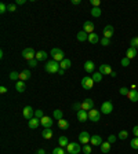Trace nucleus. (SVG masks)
<instances>
[{"label":"nucleus","instance_id":"obj_6","mask_svg":"<svg viewBox=\"0 0 138 154\" xmlns=\"http://www.w3.org/2000/svg\"><path fill=\"white\" fill-rule=\"evenodd\" d=\"M82 87L84 90H91V88L94 87V80H93V77H83Z\"/></svg>","mask_w":138,"mask_h":154},{"label":"nucleus","instance_id":"obj_24","mask_svg":"<svg viewBox=\"0 0 138 154\" xmlns=\"http://www.w3.org/2000/svg\"><path fill=\"white\" fill-rule=\"evenodd\" d=\"M88 41L91 44H97L98 41H101V40H100V37H98L97 33H90V35H88Z\"/></svg>","mask_w":138,"mask_h":154},{"label":"nucleus","instance_id":"obj_1","mask_svg":"<svg viewBox=\"0 0 138 154\" xmlns=\"http://www.w3.org/2000/svg\"><path fill=\"white\" fill-rule=\"evenodd\" d=\"M44 69H46V72H47V73H58V72H59V69H61V66H59V62L51 59V61H49L47 63H46Z\"/></svg>","mask_w":138,"mask_h":154},{"label":"nucleus","instance_id":"obj_30","mask_svg":"<svg viewBox=\"0 0 138 154\" xmlns=\"http://www.w3.org/2000/svg\"><path fill=\"white\" fill-rule=\"evenodd\" d=\"M36 59H38V61H46V59H47V52H46V51H39V52H36Z\"/></svg>","mask_w":138,"mask_h":154},{"label":"nucleus","instance_id":"obj_8","mask_svg":"<svg viewBox=\"0 0 138 154\" xmlns=\"http://www.w3.org/2000/svg\"><path fill=\"white\" fill-rule=\"evenodd\" d=\"M22 114H24V117L26 120H32V118L35 117V110L32 109V106H25L24 110H22Z\"/></svg>","mask_w":138,"mask_h":154},{"label":"nucleus","instance_id":"obj_29","mask_svg":"<svg viewBox=\"0 0 138 154\" xmlns=\"http://www.w3.org/2000/svg\"><path fill=\"white\" fill-rule=\"evenodd\" d=\"M111 145H112V143L104 142L101 145V151H102V153H109V151H111Z\"/></svg>","mask_w":138,"mask_h":154},{"label":"nucleus","instance_id":"obj_3","mask_svg":"<svg viewBox=\"0 0 138 154\" xmlns=\"http://www.w3.org/2000/svg\"><path fill=\"white\" fill-rule=\"evenodd\" d=\"M22 56L25 58L26 61H31V59H35L36 58V52H35V50L32 48V47H28L22 51Z\"/></svg>","mask_w":138,"mask_h":154},{"label":"nucleus","instance_id":"obj_47","mask_svg":"<svg viewBox=\"0 0 138 154\" xmlns=\"http://www.w3.org/2000/svg\"><path fill=\"white\" fill-rule=\"evenodd\" d=\"M15 10H17V4H15V3H14V4H8V11L10 12H14Z\"/></svg>","mask_w":138,"mask_h":154},{"label":"nucleus","instance_id":"obj_9","mask_svg":"<svg viewBox=\"0 0 138 154\" xmlns=\"http://www.w3.org/2000/svg\"><path fill=\"white\" fill-rule=\"evenodd\" d=\"M88 118H90L93 123H98L101 118V113L98 110H95V109H91V110L88 111Z\"/></svg>","mask_w":138,"mask_h":154},{"label":"nucleus","instance_id":"obj_53","mask_svg":"<svg viewBox=\"0 0 138 154\" xmlns=\"http://www.w3.org/2000/svg\"><path fill=\"white\" fill-rule=\"evenodd\" d=\"M0 92H1V94H6L7 92V88L4 85H1V87H0Z\"/></svg>","mask_w":138,"mask_h":154},{"label":"nucleus","instance_id":"obj_48","mask_svg":"<svg viewBox=\"0 0 138 154\" xmlns=\"http://www.w3.org/2000/svg\"><path fill=\"white\" fill-rule=\"evenodd\" d=\"M116 139H118V136L111 135L109 138H108V142H109V143H115V142H116Z\"/></svg>","mask_w":138,"mask_h":154},{"label":"nucleus","instance_id":"obj_16","mask_svg":"<svg viewBox=\"0 0 138 154\" xmlns=\"http://www.w3.org/2000/svg\"><path fill=\"white\" fill-rule=\"evenodd\" d=\"M95 69V65L93 61H86L84 62V70L87 72V73H93Z\"/></svg>","mask_w":138,"mask_h":154},{"label":"nucleus","instance_id":"obj_33","mask_svg":"<svg viewBox=\"0 0 138 154\" xmlns=\"http://www.w3.org/2000/svg\"><path fill=\"white\" fill-rule=\"evenodd\" d=\"M102 76H104V74H101L100 72H95V73L93 74V80H94V83H100V81L102 80Z\"/></svg>","mask_w":138,"mask_h":154},{"label":"nucleus","instance_id":"obj_49","mask_svg":"<svg viewBox=\"0 0 138 154\" xmlns=\"http://www.w3.org/2000/svg\"><path fill=\"white\" fill-rule=\"evenodd\" d=\"M100 0H91V4H93V6L94 7H100Z\"/></svg>","mask_w":138,"mask_h":154},{"label":"nucleus","instance_id":"obj_25","mask_svg":"<svg viewBox=\"0 0 138 154\" xmlns=\"http://www.w3.org/2000/svg\"><path fill=\"white\" fill-rule=\"evenodd\" d=\"M25 88H26V85H25V83L22 80H18L17 81V84H15V90L18 91V92H24L25 91Z\"/></svg>","mask_w":138,"mask_h":154},{"label":"nucleus","instance_id":"obj_55","mask_svg":"<svg viewBox=\"0 0 138 154\" xmlns=\"http://www.w3.org/2000/svg\"><path fill=\"white\" fill-rule=\"evenodd\" d=\"M64 73H65V70H64V69H59V72H58V74H61V76H64Z\"/></svg>","mask_w":138,"mask_h":154},{"label":"nucleus","instance_id":"obj_5","mask_svg":"<svg viewBox=\"0 0 138 154\" xmlns=\"http://www.w3.org/2000/svg\"><path fill=\"white\" fill-rule=\"evenodd\" d=\"M82 149H80V145L79 143H69L68 146H66V151H68V154H77L79 151H80Z\"/></svg>","mask_w":138,"mask_h":154},{"label":"nucleus","instance_id":"obj_15","mask_svg":"<svg viewBox=\"0 0 138 154\" xmlns=\"http://www.w3.org/2000/svg\"><path fill=\"white\" fill-rule=\"evenodd\" d=\"M127 98L130 99L131 102H134V103L138 102V91L137 90H130L128 94H127Z\"/></svg>","mask_w":138,"mask_h":154},{"label":"nucleus","instance_id":"obj_7","mask_svg":"<svg viewBox=\"0 0 138 154\" xmlns=\"http://www.w3.org/2000/svg\"><path fill=\"white\" fill-rule=\"evenodd\" d=\"M82 109L86 111H90L91 109H94V100L90 99V98H86L82 102Z\"/></svg>","mask_w":138,"mask_h":154},{"label":"nucleus","instance_id":"obj_40","mask_svg":"<svg viewBox=\"0 0 138 154\" xmlns=\"http://www.w3.org/2000/svg\"><path fill=\"white\" fill-rule=\"evenodd\" d=\"M104 47H107V45H109L111 44V39H107V37H104V39H101V41H100Z\"/></svg>","mask_w":138,"mask_h":154},{"label":"nucleus","instance_id":"obj_22","mask_svg":"<svg viewBox=\"0 0 138 154\" xmlns=\"http://www.w3.org/2000/svg\"><path fill=\"white\" fill-rule=\"evenodd\" d=\"M42 136H43L44 139H51L53 138V130L51 128H44L42 131Z\"/></svg>","mask_w":138,"mask_h":154},{"label":"nucleus","instance_id":"obj_27","mask_svg":"<svg viewBox=\"0 0 138 154\" xmlns=\"http://www.w3.org/2000/svg\"><path fill=\"white\" fill-rule=\"evenodd\" d=\"M58 145H59V147H66V146L69 145L68 138H66V136H59V139H58Z\"/></svg>","mask_w":138,"mask_h":154},{"label":"nucleus","instance_id":"obj_10","mask_svg":"<svg viewBox=\"0 0 138 154\" xmlns=\"http://www.w3.org/2000/svg\"><path fill=\"white\" fill-rule=\"evenodd\" d=\"M90 139H91V135L86 132V131H83L80 132V135H79V142L83 143V145H88L90 143Z\"/></svg>","mask_w":138,"mask_h":154},{"label":"nucleus","instance_id":"obj_50","mask_svg":"<svg viewBox=\"0 0 138 154\" xmlns=\"http://www.w3.org/2000/svg\"><path fill=\"white\" fill-rule=\"evenodd\" d=\"M133 134L135 135V138H138V125H135V127L133 128Z\"/></svg>","mask_w":138,"mask_h":154},{"label":"nucleus","instance_id":"obj_46","mask_svg":"<svg viewBox=\"0 0 138 154\" xmlns=\"http://www.w3.org/2000/svg\"><path fill=\"white\" fill-rule=\"evenodd\" d=\"M120 63H122V66H128V65H130V59H128V58H123V59L120 61Z\"/></svg>","mask_w":138,"mask_h":154},{"label":"nucleus","instance_id":"obj_42","mask_svg":"<svg viewBox=\"0 0 138 154\" xmlns=\"http://www.w3.org/2000/svg\"><path fill=\"white\" fill-rule=\"evenodd\" d=\"M6 11H8V6H7L6 3H1V4H0V12L4 14Z\"/></svg>","mask_w":138,"mask_h":154},{"label":"nucleus","instance_id":"obj_17","mask_svg":"<svg viewBox=\"0 0 138 154\" xmlns=\"http://www.w3.org/2000/svg\"><path fill=\"white\" fill-rule=\"evenodd\" d=\"M90 143H91V145H94V146H101L104 142H102V139H101L100 135H91Z\"/></svg>","mask_w":138,"mask_h":154},{"label":"nucleus","instance_id":"obj_14","mask_svg":"<svg viewBox=\"0 0 138 154\" xmlns=\"http://www.w3.org/2000/svg\"><path fill=\"white\" fill-rule=\"evenodd\" d=\"M40 124L43 125L44 128H51V125H53V118L49 117V116H44V117L40 120Z\"/></svg>","mask_w":138,"mask_h":154},{"label":"nucleus","instance_id":"obj_54","mask_svg":"<svg viewBox=\"0 0 138 154\" xmlns=\"http://www.w3.org/2000/svg\"><path fill=\"white\" fill-rule=\"evenodd\" d=\"M38 154H46V151H44L43 149H39V150H38Z\"/></svg>","mask_w":138,"mask_h":154},{"label":"nucleus","instance_id":"obj_13","mask_svg":"<svg viewBox=\"0 0 138 154\" xmlns=\"http://www.w3.org/2000/svg\"><path fill=\"white\" fill-rule=\"evenodd\" d=\"M83 31L86 32V33H93L94 32V24L91 22V21H86L84 24H83Z\"/></svg>","mask_w":138,"mask_h":154},{"label":"nucleus","instance_id":"obj_52","mask_svg":"<svg viewBox=\"0 0 138 154\" xmlns=\"http://www.w3.org/2000/svg\"><path fill=\"white\" fill-rule=\"evenodd\" d=\"M70 3H72V4H73V6H79V4H80V3H82V1H80V0H72V1H70Z\"/></svg>","mask_w":138,"mask_h":154},{"label":"nucleus","instance_id":"obj_2","mask_svg":"<svg viewBox=\"0 0 138 154\" xmlns=\"http://www.w3.org/2000/svg\"><path fill=\"white\" fill-rule=\"evenodd\" d=\"M51 56L57 62H62L65 59L64 58V51L61 48H51Z\"/></svg>","mask_w":138,"mask_h":154},{"label":"nucleus","instance_id":"obj_45","mask_svg":"<svg viewBox=\"0 0 138 154\" xmlns=\"http://www.w3.org/2000/svg\"><path fill=\"white\" fill-rule=\"evenodd\" d=\"M119 92H120V95H123V96H127V94H128V90L126 88V87H122L119 90Z\"/></svg>","mask_w":138,"mask_h":154},{"label":"nucleus","instance_id":"obj_37","mask_svg":"<svg viewBox=\"0 0 138 154\" xmlns=\"http://www.w3.org/2000/svg\"><path fill=\"white\" fill-rule=\"evenodd\" d=\"M130 146H131L133 149H135V150H138V138H134L131 142H130Z\"/></svg>","mask_w":138,"mask_h":154},{"label":"nucleus","instance_id":"obj_18","mask_svg":"<svg viewBox=\"0 0 138 154\" xmlns=\"http://www.w3.org/2000/svg\"><path fill=\"white\" fill-rule=\"evenodd\" d=\"M113 35V26L112 25H107L105 28H104V37H107V39H111Z\"/></svg>","mask_w":138,"mask_h":154},{"label":"nucleus","instance_id":"obj_28","mask_svg":"<svg viewBox=\"0 0 138 154\" xmlns=\"http://www.w3.org/2000/svg\"><path fill=\"white\" fill-rule=\"evenodd\" d=\"M58 127H59L61 130H68V128H69V123L65 120V118H61V120H58Z\"/></svg>","mask_w":138,"mask_h":154},{"label":"nucleus","instance_id":"obj_26","mask_svg":"<svg viewBox=\"0 0 138 154\" xmlns=\"http://www.w3.org/2000/svg\"><path fill=\"white\" fill-rule=\"evenodd\" d=\"M70 65H72V62H70V59H68V58H65L62 62H59V66H61V69H64V70L69 69Z\"/></svg>","mask_w":138,"mask_h":154},{"label":"nucleus","instance_id":"obj_20","mask_svg":"<svg viewBox=\"0 0 138 154\" xmlns=\"http://www.w3.org/2000/svg\"><path fill=\"white\" fill-rule=\"evenodd\" d=\"M28 125H29V128H32V130H36L39 125H40V120H39V118H36V117H33L32 120H29Z\"/></svg>","mask_w":138,"mask_h":154},{"label":"nucleus","instance_id":"obj_41","mask_svg":"<svg viewBox=\"0 0 138 154\" xmlns=\"http://www.w3.org/2000/svg\"><path fill=\"white\" fill-rule=\"evenodd\" d=\"M38 59H36V58H35V59H31V61H28V65H29V66H31V68H36V66H38Z\"/></svg>","mask_w":138,"mask_h":154},{"label":"nucleus","instance_id":"obj_39","mask_svg":"<svg viewBox=\"0 0 138 154\" xmlns=\"http://www.w3.org/2000/svg\"><path fill=\"white\" fill-rule=\"evenodd\" d=\"M35 117L36 118H39V120H42V118L44 117V114H43V110L40 109V110H36L35 111Z\"/></svg>","mask_w":138,"mask_h":154},{"label":"nucleus","instance_id":"obj_36","mask_svg":"<svg viewBox=\"0 0 138 154\" xmlns=\"http://www.w3.org/2000/svg\"><path fill=\"white\" fill-rule=\"evenodd\" d=\"M130 47L138 48V37H133V39H131V41H130Z\"/></svg>","mask_w":138,"mask_h":154},{"label":"nucleus","instance_id":"obj_19","mask_svg":"<svg viewBox=\"0 0 138 154\" xmlns=\"http://www.w3.org/2000/svg\"><path fill=\"white\" fill-rule=\"evenodd\" d=\"M137 56V48H134V47H130V48L127 50V52H126V58H128V59H133V58H135Z\"/></svg>","mask_w":138,"mask_h":154},{"label":"nucleus","instance_id":"obj_32","mask_svg":"<svg viewBox=\"0 0 138 154\" xmlns=\"http://www.w3.org/2000/svg\"><path fill=\"white\" fill-rule=\"evenodd\" d=\"M101 14H102V11H101V8L100 7H93V10H91V15L93 17H101Z\"/></svg>","mask_w":138,"mask_h":154},{"label":"nucleus","instance_id":"obj_21","mask_svg":"<svg viewBox=\"0 0 138 154\" xmlns=\"http://www.w3.org/2000/svg\"><path fill=\"white\" fill-rule=\"evenodd\" d=\"M28 79H31V70L29 69H25V70H22L21 73H19V80L25 81Z\"/></svg>","mask_w":138,"mask_h":154},{"label":"nucleus","instance_id":"obj_23","mask_svg":"<svg viewBox=\"0 0 138 154\" xmlns=\"http://www.w3.org/2000/svg\"><path fill=\"white\" fill-rule=\"evenodd\" d=\"M76 39H77L79 41H86V40H88V33H86L84 31H80L79 33H77Z\"/></svg>","mask_w":138,"mask_h":154},{"label":"nucleus","instance_id":"obj_4","mask_svg":"<svg viewBox=\"0 0 138 154\" xmlns=\"http://www.w3.org/2000/svg\"><path fill=\"white\" fill-rule=\"evenodd\" d=\"M112 111H113L112 102L107 100V102H104V103L101 105V113H104V114H111Z\"/></svg>","mask_w":138,"mask_h":154},{"label":"nucleus","instance_id":"obj_35","mask_svg":"<svg viewBox=\"0 0 138 154\" xmlns=\"http://www.w3.org/2000/svg\"><path fill=\"white\" fill-rule=\"evenodd\" d=\"M127 136H128V132H127V131H120V132H119V139H120V140H124V139H127Z\"/></svg>","mask_w":138,"mask_h":154},{"label":"nucleus","instance_id":"obj_31","mask_svg":"<svg viewBox=\"0 0 138 154\" xmlns=\"http://www.w3.org/2000/svg\"><path fill=\"white\" fill-rule=\"evenodd\" d=\"M62 116H64V114H62V110H59V109H57V110L53 111V117L55 118L57 121H58V120H61V118H64Z\"/></svg>","mask_w":138,"mask_h":154},{"label":"nucleus","instance_id":"obj_43","mask_svg":"<svg viewBox=\"0 0 138 154\" xmlns=\"http://www.w3.org/2000/svg\"><path fill=\"white\" fill-rule=\"evenodd\" d=\"M53 154H65L64 147H55L54 150H53Z\"/></svg>","mask_w":138,"mask_h":154},{"label":"nucleus","instance_id":"obj_11","mask_svg":"<svg viewBox=\"0 0 138 154\" xmlns=\"http://www.w3.org/2000/svg\"><path fill=\"white\" fill-rule=\"evenodd\" d=\"M101 74H104V76H111V73H112L113 70L112 68L109 66V65H107V63H104V65H101L100 66V70H98Z\"/></svg>","mask_w":138,"mask_h":154},{"label":"nucleus","instance_id":"obj_12","mask_svg":"<svg viewBox=\"0 0 138 154\" xmlns=\"http://www.w3.org/2000/svg\"><path fill=\"white\" fill-rule=\"evenodd\" d=\"M76 117H77V121H80V123H84L86 120H88V111L86 110H79L77 111V114H76Z\"/></svg>","mask_w":138,"mask_h":154},{"label":"nucleus","instance_id":"obj_34","mask_svg":"<svg viewBox=\"0 0 138 154\" xmlns=\"http://www.w3.org/2000/svg\"><path fill=\"white\" fill-rule=\"evenodd\" d=\"M82 150H83V153H84V154H91V151H93V149H91V146H90V145H84Z\"/></svg>","mask_w":138,"mask_h":154},{"label":"nucleus","instance_id":"obj_44","mask_svg":"<svg viewBox=\"0 0 138 154\" xmlns=\"http://www.w3.org/2000/svg\"><path fill=\"white\" fill-rule=\"evenodd\" d=\"M72 107H73V110H82V103H79V102H75L73 105H72Z\"/></svg>","mask_w":138,"mask_h":154},{"label":"nucleus","instance_id":"obj_51","mask_svg":"<svg viewBox=\"0 0 138 154\" xmlns=\"http://www.w3.org/2000/svg\"><path fill=\"white\" fill-rule=\"evenodd\" d=\"M25 3H26V0H17V1H15L17 6H22V4H25Z\"/></svg>","mask_w":138,"mask_h":154},{"label":"nucleus","instance_id":"obj_38","mask_svg":"<svg viewBox=\"0 0 138 154\" xmlns=\"http://www.w3.org/2000/svg\"><path fill=\"white\" fill-rule=\"evenodd\" d=\"M10 79H11V80H19V73L18 72H11V73H10Z\"/></svg>","mask_w":138,"mask_h":154}]
</instances>
